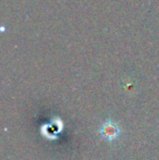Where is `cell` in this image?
Segmentation results:
<instances>
[{
  "label": "cell",
  "mask_w": 159,
  "mask_h": 160,
  "mask_svg": "<svg viewBox=\"0 0 159 160\" xmlns=\"http://www.w3.org/2000/svg\"><path fill=\"white\" fill-rule=\"evenodd\" d=\"M99 134L102 137H104L105 139H107L108 142L112 143L113 141L118 138L121 134V128L118 125V123L116 121L108 119L106 120L99 128Z\"/></svg>",
  "instance_id": "1"
}]
</instances>
